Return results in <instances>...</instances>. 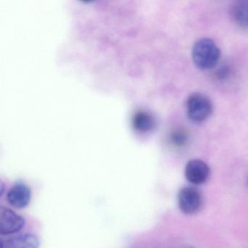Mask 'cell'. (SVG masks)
I'll use <instances>...</instances> for the list:
<instances>
[{
  "mask_svg": "<svg viewBox=\"0 0 248 248\" xmlns=\"http://www.w3.org/2000/svg\"><path fill=\"white\" fill-rule=\"evenodd\" d=\"M221 52L213 40L202 38L194 43L191 50L193 62L199 69L202 70L213 69L217 66Z\"/></svg>",
  "mask_w": 248,
  "mask_h": 248,
  "instance_id": "6da1fadb",
  "label": "cell"
},
{
  "mask_svg": "<svg viewBox=\"0 0 248 248\" xmlns=\"http://www.w3.org/2000/svg\"><path fill=\"white\" fill-rule=\"evenodd\" d=\"M186 110L187 115L191 121L202 123L213 113V102L205 94L194 93L187 99Z\"/></svg>",
  "mask_w": 248,
  "mask_h": 248,
  "instance_id": "7a4b0ae2",
  "label": "cell"
},
{
  "mask_svg": "<svg viewBox=\"0 0 248 248\" xmlns=\"http://www.w3.org/2000/svg\"><path fill=\"white\" fill-rule=\"evenodd\" d=\"M178 204L180 210L184 214H194L201 207V193L194 187H184L178 192Z\"/></svg>",
  "mask_w": 248,
  "mask_h": 248,
  "instance_id": "3957f363",
  "label": "cell"
},
{
  "mask_svg": "<svg viewBox=\"0 0 248 248\" xmlns=\"http://www.w3.org/2000/svg\"><path fill=\"white\" fill-rule=\"evenodd\" d=\"M25 219L8 207H0V233L11 235L18 233L25 226Z\"/></svg>",
  "mask_w": 248,
  "mask_h": 248,
  "instance_id": "277c9868",
  "label": "cell"
},
{
  "mask_svg": "<svg viewBox=\"0 0 248 248\" xmlns=\"http://www.w3.org/2000/svg\"><path fill=\"white\" fill-rule=\"evenodd\" d=\"M210 174L208 165L201 159H191L185 167L186 178L194 185L204 184L208 179Z\"/></svg>",
  "mask_w": 248,
  "mask_h": 248,
  "instance_id": "5b68a950",
  "label": "cell"
},
{
  "mask_svg": "<svg viewBox=\"0 0 248 248\" xmlns=\"http://www.w3.org/2000/svg\"><path fill=\"white\" fill-rule=\"evenodd\" d=\"M31 199V188L23 182L14 184L7 194V200L10 205L19 210L26 208L30 204Z\"/></svg>",
  "mask_w": 248,
  "mask_h": 248,
  "instance_id": "8992f818",
  "label": "cell"
},
{
  "mask_svg": "<svg viewBox=\"0 0 248 248\" xmlns=\"http://www.w3.org/2000/svg\"><path fill=\"white\" fill-rule=\"evenodd\" d=\"M40 241L37 235L31 233H20L1 239L0 248H40Z\"/></svg>",
  "mask_w": 248,
  "mask_h": 248,
  "instance_id": "52a82bcc",
  "label": "cell"
},
{
  "mask_svg": "<svg viewBox=\"0 0 248 248\" xmlns=\"http://www.w3.org/2000/svg\"><path fill=\"white\" fill-rule=\"evenodd\" d=\"M233 22L242 29H248V0L236 1L230 10Z\"/></svg>",
  "mask_w": 248,
  "mask_h": 248,
  "instance_id": "ba28073f",
  "label": "cell"
},
{
  "mask_svg": "<svg viewBox=\"0 0 248 248\" xmlns=\"http://www.w3.org/2000/svg\"><path fill=\"white\" fill-rule=\"evenodd\" d=\"M172 143L176 146H183L188 141V135L184 130H177L172 134Z\"/></svg>",
  "mask_w": 248,
  "mask_h": 248,
  "instance_id": "9c48e42d",
  "label": "cell"
},
{
  "mask_svg": "<svg viewBox=\"0 0 248 248\" xmlns=\"http://www.w3.org/2000/svg\"></svg>",
  "mask_w": 248,
  "mask_h": 248,
  "instance_id": "30bf717a",
  "label": "cell"
},
{
  "mask_svg": "<svg viewBox=\"0 0 248 248\" xmlns=\"http://www.w3.org/2000/svg\"></svg>",
  "mask_w": 248,
  "mask_h": 248,
  "instance_id": "8fae6325",
  "label": "cell"
}]
</instances>
